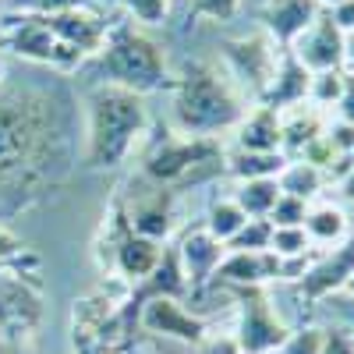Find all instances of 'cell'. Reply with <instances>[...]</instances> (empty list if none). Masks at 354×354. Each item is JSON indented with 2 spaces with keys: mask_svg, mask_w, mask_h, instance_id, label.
Here are the masks:
<instances>
[{
  "mask_svg": "<svg viewBox=\"0 0 354 354\" xmlns=\"http://www.w3.org/2000/svg\"><path fill=\"white\" fill-rule=\"evenodd\" d=\"M195 354H241V347L234 340V333H227V337L209 333L202 344H195Z\"/></svg>",
  "mask_w": 354,
  "mask_h": 354,
  "instance_id": "cell-37",
  "label": "cell"
},
{
  "mask_svg": "<svg viewBox=\"0 0 354 354\" xmlns=\"http://www.w3.org/2000/svg\"><path fill=\"white\" fill-rule=\"evenodd\" d=\"M163 248H167V245H160V241H153V238H142V234L131 230V234H124V238H121V245L113 248L106 270H113L117 277H124L128 283H142V280L160 266Z\"/></svg>",
  "mask_w": 354,
  "mask_h": 354,
  "instance_id": "cell-19",
  "label": "cell"
},
{
  "mask_svg": "<svg viewBox=\"0 0 354 354\" xmlns=\"http://www.w3.org/2000/svg\"><path fill=\"white\" fill-rule=\"evenodd\" d=\"M234 202L241 205V213L248 220H266L273 213V205L280 198V185L277 177H259V181H238V188H234L230 195Z\"/></svg>",
  "mask_w": 354,
  "mask_h": 354,
  "instance_id": "cell-24",
  "label": "cell"
},
{
  "mask_svg": "<svg viewBox=\"0 0 354 354\" xmlns=\"http://www.w3.org/2000/svg\"><path fill=\"white\" fill-rule=\"evenodd\" d=\"M8 82V61H4V53H0V85Z\"/></svg>",
  "mask_w": 354,
  "mask_h": 354,
  "instance_id": "cell-42",
  "label": "cell"
},
{
  "mask_svg": "<svg viewBox=\"0 0 354 354\" xmlns=\"http://www.w3.org/2000/svg\"><path fill=\"white\" fill-rule=\"evenodd\" d=\"M46 28L57 36V43H64L71 50H78L85 61H93V57L103 50L106 36H110V21L93 11V8H75V11H61V15H50L43 18Z\"/></svg>",
  "mask_w": 354,
  "mask_h": 354,
  "instance_id": "cell-14",
  "label": "cell"
},
{
  "mask_svg": "<svg viewBox=\"0 0 354 354\" xmlns=\"http://www.w3.org/2000/svg\"><path fill=\"white\" fill-rule=\"evenodd\" d=\"M43 322V290L28 273H0V337L8 347L32 344Z\"/></svg>",
  "mask_w": 354,
  "mask_h": 354,
  "instance_id": "cell-8",
  "label": "cell"
},
{
  "mask_svg": "<svg viewBox=\"0 0 354 354\" xmlns=\"http://www.w3.org/2000/svg\"><path fill=\"white\" fill-rule=\"evenodd\" d=\"M344 43H347V36L337 28L330 11H322L287 50L298 57L312 75H319V71H344Z\"/></svg>",
  "mask_w": 354,
  "mask_h": 354,
  "instance_id": "cell-13",
  "label": "cell"
},
{
  "mask_svg": "<svg viewBox=\"0 0 354 354\" xmlns=\"http://www.w3.org/2000/svg\"><path fill=\"white\" fill-rule=\"evenodd\" d=\"M245 223H248V216L241 213V205L234 202V198H213L209 209H205V223H202V227L227 248V241H230Z\"/></svg>",
  "mask_w": 354,
  "mask_h": 354,
  "instance_id": "cell-26",
  "label": "cell"
},
{
  "mask_svg": "<svg viewBox=\"0 0 354 354\" xmlns=\"http://www.w3.org/2000/svg\"><path fill=\"white\" fill-rule=\"evenodd\" d=\"M330 18L337 21V28H340L344 36H351L354 32V0H344V4L330 8Z\"/></svg>",
  "mask_w": 354,
  "mask_h": 354,
  "instance_id": "cell-39",
  "label": "cell"
},
{
  "mask_svg": "<svg viewBox=\"0 0 354 354\" xmlns=\"http://www.w3.org/2000/svg\"><path fill=\"white\" fill-rule=\"evenodd\" d=\"M248 110L241 88L230 82L223 64L192 61L170 85V128L185 138H216L234 131Z\"/></svg>",
  "mask_w": 354,
  "mask_h": 354,
  "instance_id": "cell-3",
  "label": "cell"
},
{
  "mask_svg": "<svg viewBox=\"0 0 354 354\" xmlns=\"http://www.w3.org/2000/svg\"><path fill=\"white\" fill-rule=\"evenodd\" d=\"M319 15H322L319 0H266L259 11V21H262V32L280 50H287Z\"/></svg>",
  "mask_w": 354,
  "mask_h": 354,
  "instance_id": "cell-16",
  "label": "cell"
},
{
  "mask_svg": "<svg viewBox=\"0 0 354 354\" xmlns=\"http://www.w3.org/2000/svg\"><path fill=\"white\" fill-rule=\"evenodd\" d=\"M277 57H280V46L266 32H252V36H241V39H227L220 46L223 71L230 75L234 85L241 88V96L245 100H255V103H262L266 88H270V82H273Z\"/></svg>",
  "mask_w": 354,
  "mask_h": 354,
  "instance_id": "cell-7",
  "label": "cell"
},
{
  "mask_svg": "<svg viewBox=\"0 0 354 354\" xmlns=\"http://www.w3.org/2000/svg\"><path fill=\"white\" fill-rule=\"evenodd\" d=\"M319 354H354V326L351 322H330V326H322V351Z\"/></svg>",
  "mask_w": 354,
  "mask_h": 354,
  "instance_id": "cell-33",
  "label": "cell"
},
{
  "mask_svg": "<svg viewBox=\"0 0 354 354\" xmlns=\"http://www.w3.org/2000/svg\"><path fill=\"white\" fill-rule=\"evenodd\" d=\"M322 351V326H298L273 354H319Z\"/></svg>",
  "mask_w": 354,
  "mask_h": 354,
  "instance_id": "cell-30",
  "label": "cell"
},
{
  "mask_svg": "<svg viewBox=\"0 0 354 354\" xmlns=\"http://www.w3.org/2000/svg\"><path fill=\"white\" fill-rule=\"evenodd\" d=\"M280 277V255L266 252H227L223 262L216 266L213 283L227 287H262Z\"/></svg>",
  "mask_w": 354,
  "mask_h": 354,
  "instance_id": "cell-18",
  "label": "cell"
},
{
  "mask_svg": "<svg viewBox=\"0 0 354 354\" xmlns=\"http://www.w3.org/2000/svg\"><path fill=\"white\" fill-rule=\"evenodd\" d=\"M213 167L223 170V145L216 138H185V135H170L156 142L149 156L142 163V177L153 185L174 188L181 181H195L198 170Z\"/></svg>",
  "mask_w": 354,
  "mask_h": 354,
  "instance_id": "cell-5",
  "label": "cell"
},
{
  "mask_svg": "<svg viewBox=\"0 0 354 354\" xmlns=\"http://www.w3.org/2000/svg\"><path fill=\"white\" fill-rule=\"evenodd\" d=\"M177 255H181V270L188 277V290L198 294L213 283L216 266L223 262L227 248L205 227H192V230H185V238L177 241Z\"/></svg>",
  "mask_w": 354,
  "mask_h": 354,
  "instance_id": "cell-15",
  "label": "cell"
},
{
  "mask_svg": "<svg viewBox=\"0 0 354 354\" xmlns=\"http://www.w3.org/2000/svg\"><path fill=\"white\" fill-rule=\"evenodd\" d=\"M308 205L312 202H305V198H294V195H280L277 198V205H273V213L266 216L273 227H301L305 223V216H308Z\"/></svg>",
  "mask_w": 354,
  "mask_h": 354,
  "instance_id": "cell-31",
  "label": "cell"
},
{
  "mask_svg": "<svg viewBox=\"0 0 354 354\" xmlns=\"http://www.w3.org/2000/svg\"><path fill=\"white\" fill-rule=\"evenodd\" d=\"M21 255H25V241H21V234H15L8 223H0V266L18 262Z\"/></svg>",
  "mask_w": 354,
  "mask_h": 354,
  "instance_id": "cell-36",
  "label": "cell"
},
{
  "mask_svg": "<svg viewBox=\"0 0 354 354\" xmlns=\"http://www.w3.org/2000/svg\"><path fill=\"white\" fill-rule=\"evenodd\" d=\"M340 192H344V198L354 205V167L347 170V177H344V181H340Z\"/></svg>",
  "mask_w": 354,
  "mask_h": 354,
  "instance_id": "cell-40",
  "label": "cell"
},
{
  "mask_svg": "<svg viewBox=\"0 0 354 354\" xmlns=\"http://www.w3.org/2000/svg\"><path fill=\"white\" fill-rule=\"evenodd\" d=\"M82 163V110L64 75L0 85V223L39 205Z\"/></svg>",
  "mask_w": 354,
  "mask_h": 354,
  "instance_id": "cell-1",
  "label": "cell"
},
{
  "mask_svg": "<svg viewBox=\"0 0 354 354\" xmlns=\"http://www.w3.org/2000/svg\"><path fill=\"white\" fill-rule=\"evenodd\" d=\"M270 252L280 255V259H290V255H305L312 252V241L305 227H273V241H270Z\"/></svg>",
  "mask_w": 354,
  "mask_h": 354,
  "instance_id": "cell-29",
  "label": "cell"
},
{
  "mask_svg": "<svg viewBox=\"0 0 354 354\" xmlns=\"http://www.w3.org/2000/svg\"><path fill=\"white\" fill-rule=\"evenodd\" d=\"M337 4H344V0H319V8H322V11H330V8H337Z\"/></svg>",
  "mask_w": 354,
  "mask_h": 354,
  "instance_id": "cell-43",
  "label": "cell"
},
{
  "mask_svg": "<svg viewBox=\"0 0 354 354\" xmlns=\"http://www.w3.org/2000/svg\"><path fill=\"white\" fill-rule=\"evenodd\" d=\"M305 234L312 245H322V248H333L340 245L347 234H351V220L340 205L333 202H319V205H308V216H305Z\"/></svg>",
  "mask_w": 354,
  "mask_h": 354,
  "instance_id": "cell-22",
  "label": "cell"
},
{
  "mask_svg": "<svg viewBox=\"0 0 354 354\" xmlns=\"http://www.w3.org/2000/svg\"><path fill=\"white\" fill-rule=\"evenodd\" d=\"M351 277H354V230L340 245L315 255V262L305 270V277L294 283V294H298L305 305H319V301L333 298V294H340Z\"/></svg>",
  "mask_w": 354,
  "mask_h": 354,
  "instance_id": "cell-10",
  "label": "cell"
},
{
  "mask_svg": "<svg viewBox=\"0 0 354 354\" xmlns=\"http://www.w3.org/2000/svg\"><path fill=\"white\" fill-rule=\"evenodd\" d=\"M322 135H326V117H322V110H315L312 103L290 106V110L280 113V153L287 160H298Z\"/></svg>",
  "mask_w": 354,
  "mask_h": 354,
  "instance_id": "cell-20",
  "label": "cell"
},
{
  "mask_svg": "<svg viewBox=\"0 0 354 354\" xmlns=\"http://www.w3.org/2000/svg\"><path fill=\"white\" fill-rule=\"evenodd\" d=\"M287 167L283 153H248V149H234L223 153V170L234 181H259V177H280Z\"/></svg>",
  "mask_w": 354,
  "mask_h": 354,
  "instance_id": "cell-23",
  "label": "cell"
},
{
  "mask_svg": "<svg viewBox=\"0 0 354 354\" xmlns=\"http://www.w3.org/2000/svg\"><path fill=\"white\" fill-rule=\"evenodd\" d=\"M15 8H18L21 15H39V18H50V15L75 11V8H93V0H15Z\"/></svg>",
  "mask_w": 354,
  "mask_h": 354,
  "instance_id": "cell-34",
  "label": "cell"
},
{
  "mask_svg": "<svg viewBox=\"0 0 354 354\" xmlns=\"http://www.w3.org/2000/svg\"><path fill=\"white\" fill-rule=\"evenodd\" d=\"M238 294V322H234V340H238L241 354H273L290 326L277 315L270 294L262 287H234Z\"/></svg>",
  "mask_w": 354,
  "mask_h": 354,
  "instance_id": "cell-9",
  "label": "cell"
},
{
  "mask_svg": "<svg viewBox=\"0 0 354 354\" xmlns=\"http://www.w3.org/2000/svg\"><path fill=\"white\" fill-rule=\"evenodd\" d=\"M344 290H347V294H351V298H354V277L347 280V287H344Z\"/></svg>",
  "mask_w": 354,
  "mask_h": 354,
  "instance_id": "cell-44",
  "label": "cell"
},
{
  "mask_svg": "<svg viewBox=\"0 0 354 354\" xmlns=\"http://www.w3.org/2000/svg\"><path fill=\"white\" fill-rule=\"evenodd\" d=\"M308 88H312V71L290 50H280L277 71H273V82L262 96V106H273L277 113H283L290 106H301V103H308Z\"/></svg>",
  "mask_w": 354,
  "mask_h": 354,
  "instance_id": "cell-17",
  "label": "cell"
},
{
  "mask_svg": "<svg viewBox=\"0 0 354 354\" xmlns=\"http://www.w3.org/2000/svg\"><path fill=\"white\" fill-rule=\"evenodd\" d=\"M340 88H344V71H319V75H312L308 103H312L315 110L337 106V100H340Z\"/></svg>",
  "mask_w": 354,
  "mask_h": 354,
  "instance_id": "cell-28",
  "label": "cell"
},
{
  "mask_svg": "<svg viewBox=\"0 0 354 354\" xmlns=\"http://www.w3.org/2000/svg\"><path fill=\"white\" fill-rule=\"evenodd\" d=\"M241 11V0H192V18H209V21H230Z\"/></svg>",
  "mask_w": 354,
  "mask_h": 354,
  "instance_id": "cell-35",
  "label": "cell"
},
{
  "mask_svg": "<svg viewBox=\"0 0 354 354\" xmlns=\"http://www.w3.org/2000/svg\"><path fill=\"white\" fill-rule=\"evenodd\" d=\"M234 149L248 153H280V113L273 106H248L234 128Z\"/></svg>",
  "mask_w": 354,
  "mask_h": 354,
  "instance_id": "cell-21",
  "label": "cell"
},
{
  "mask_svg": "<svg viewBox=\"0 0 354 354\" xmlns=\"http://www.w3.org/2000/svg\"><path fill=\"white\" fill-rule=\"evenodd\" d=\"M344 64H347V71H354V32L344 43Z\"/></svg>",
  "mask_w": 354,
  "mask_h": 354,
  "instance_id": "cell-41",
  "label": "cell"
},
{
  "mask_svg": "<svg viewBox=\"0 0 354 354\" xmlns=\"http://www.w3.org/2000/svg\"><path fill=\"white\" fill-rule=\"evenodd\" d=\"M0 354H11V347L4 344V337H0Z\"/></svg>",
  "mask_w": 354,
  "mask_h": 354,
  "instance_id": "cell-45",
  "label": "cell"
},
{
  "mask_svg": "<svg viewBox=\"0 0 354 354\" xmlns=\"http://www.w3.org/2000/svg\"><path fill=\"white\" fill-rule=\"evenodd\" d=\"M149 128L145 96L121 85L96 82L82 100V167L113 170L121 167Z\"/></svg>",
  "mask_w": 354,
  "mask_h": 354,
  "instance_id": "cell-2",
  "label": "cell"
},
{
  "mask_svg": "<svg viewBox=\"0 0 354 354\" xmlns=\"http://www.w3.org/2000/svg\"><path fill=\"white\" fill-rule=\"evenodd\" d=\"M138 330H145L149 337L192 344V347L209 337L205 319L195 315L192 308H185L181 298H153V301H145L142 312H138Z\"/></svg>",
  "mask_w": 354,
  "mask_h": 354,
  "instance_id": "cell-12",
  "label": "cell"
},
{
  "mask_svg": "<svg viewBox=\"0 0 354 354\" xmlns=\"http://www.w3.org/2000/svg\"><path fill=\"white\" fill-rule=\"evenodd\" d=\"M85 64L93 68V75L100 82L131 88V93H138V96L163 93V88L174 85L163 46L135 21L110 25V36H106L103 50Z\"/></svg>",
  "mask_w": 354,
  "mask_h": 354,
  "instance_id": "cell-4",
  "label": "cell"
},
{
  "mask_svg": "<svg viewBox=\"0 0 354 354\" xmlns=\"http://www.w3.org/2000/svg\"><path fill=\"white\" fill-rule=\"evenodd\" d=\"M270 241H273V223L270 220H248L227 241V252H266Z\"/></svg>",
  "mask_w": 354,
  "mask_h": 354,
  "instance_id": "cell-27",
  "label": "cell"
},
{
  "mask_svg": "<svg viewBox=\"0 0 354 354\" xmlns=\"http://www.w3.org/2000/svg\"><path fill=\"white\" fill-rule=\"evenodd\" d=\"M0 50H8L21 61L36 64V68H50L57 75H75L85 57L64 43H57V36L46 28V21L39 15H21V18H4L0 25Z\"/></svg>",
  "mask_w": 354,
  "mask_h": 354,
  "instance_id": "cell-6",
  "label": "cell"
},
{
  "mask_svg": "<svg viewBox=\"0 0 354 354\" xmlns=\"http://www.w3.org/2000/svg\"><path fill=\"white\" fill-rule=\"evenodd\" d=\"M142 188L145 192L121 195L124 198L128 223H131L135 234H142V238H153V241L167 245L174 227H177V192L145 181V177H142Z\"/></svg>",
  "mask_w": 354,
  "mask_h": 354,
  "instance_id": "cell-11",
  "label": "cell"
},
{
  "mask_svg": "<svg viewBox=\"0 0 354 354\" xmlns=\"http://www.w3.org/2000/svg\"><path fill=\"white\" fill-rule=\"evenodd\" d=\"M337 121L354 124V71H344V88L337 100Z\"/></svg>",
  "mask_w": 354,
  "mask_h": 354,
  "instance_id": "cell-38",
  "label": "cell"
},
{
  "mask_svg": "<svg viewBox=\"0 0 354 354\" xmlns=\"http://www.w3.org/2000/svg\"><path fill=\"white\" fill-rule=\"evenodd\" d=\"M351 326H354V312H351Z\"/></svg>",
  "mask_w": 354,
  "mask_h": 354,
  "instance_id": "cell-46",
  "label": "cell"
},
{
  "mask_svg": "<svg viewBox=\"0 0 354 354\" xmlns=\"http://www.w3.org/2000/svg\"><path fill=\"white\" fill-rule=\"evenodd\" d=\"M322 181H326V174L312 163H305V160H287V167L277 177L280 195H294V198H305V202H312L322 192Z\"/></svg>",
  "mask_w": 354,
  "mask_h": 354,
  "instance_id": "cell-25",
  "label": "cell"
},
{
  "mask_svg": "<svg viewBox=\"0 0 354 354\" xmlns=\"http://www.w3.org/2000/svg\"><path fill=\"white\" fill-rule=\"evenodd\" d=\"M135 25H163L167 11H170V0H117Z\"/></svg>",
  "mask_w": 354,
  "mask_h": 354,
  "instance_id": "cell-32",
  "label": "cell"
}]
</instances>
